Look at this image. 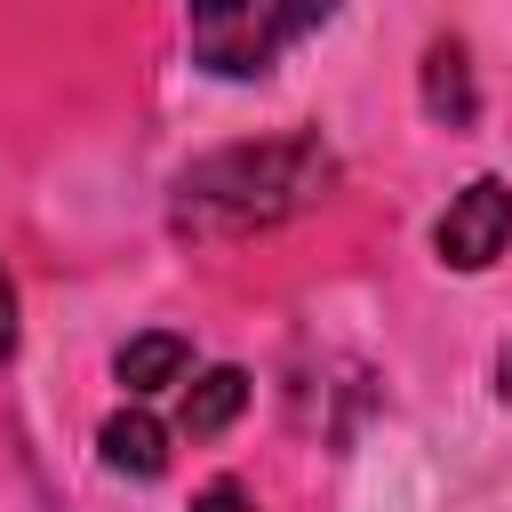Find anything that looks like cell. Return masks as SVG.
Returning <instances> with one entry per match:
<instances>
[{"label":"cell","mask_w":512,"mask_h":512,"mask_svg":"<svg viewBox=\"0 0 512 512\" xmlns=\"http://www.w3.org/2000/svg\"><path fill=\"white\" fill-rule=\"evenodd\" d=\"M504 240H512V184L504 176H472L448 200V216L432 224V248L448 272H488L504 256Z\"/></svg>","instance_id":"cell-3"},{"label":"cell","mask_w":512,"mask_h":512,"mask_svg":"<svg viewBox=\"0 0 512 512\" xmlns=\"http://www.w3.org/2000/svg\"><path fill=\"white\" fill-rule=\"evenodd\" d=\"M192 512H256V504H248V488L216 480V488H200V496H192Z\"/></svg>","instance_id":"cell-8"},{"label":"cell","mask_w":512,"mask_h":512,"mask_svg":"<svg viewBox=\"0 0 512 512\" xmlns=\"http://www.w3.org/2000/svg\"><path fill=\"white\" fill-rule=\"evenodd\" d=\"M504 400H512V352H504Z\"/></svg>","instance_id":"cell-10"},{"label":"cell","mask_w":512,"mask_h":512,"mask_svg":"<svg viewBox=\"0 0 512 512\" xmlns=\"http://www.w3.org/2000/svg\"><path fill=\"white\" fill-rule=\"evenodd\" d=\"M96 448H104V464H112V472H128V480H160V472H168V432H160L144 408L104 416Z\"/></svg>","instance_id":"cell-4"},{"label":"cell","mask_w":512,"mask_h":512,"mask_svg":"<svg viewBox=\"0 0 512 512\" xmlns=\"http://www.w3.org/2000/svg\"><path fill=\"white\" fill-rule=\"evenodd\" d=\"M320 24H328V8H272V0L248 8V0H224V8H192V56L216 80H256V72L280 64L288 40H304Z\"/></svg>","instance_id":"cell-2"},{"label":"cell","mask_w":512,"mask_h":512,"mask_svg":"<svg viewBox=\"0 0 512 512\" xmlns=\"http://www.w3.org/2000/svg\"><path fill=\"white\" fill-rule=\"evenodd\" d=\"M184 368H192V344L184 336H168V328H152V336H128L120 344V384L144 400V392H168V384H184Z\"/></svg>","instance_id":"cell-5"},{"label":"cell","mask_w":512,"mask_h":512,"mask_svg":"<svg viewBox=\"0 0 512 512\" xmlns=\"http://www.w3.org/2000/svg\"><path fill=\"white\" fill-rule=\"evenodd\" d=\"M336 184V152L320 136H264V144H224L176 176V232L192 240H240L264 224L304 216Z\"/></svg>","instance_id":"cell-1"},{"label":"cell","mask_w":512,"mask_h":512,"mask_svg":"<svg viewBox=\"0 0 512 512\" xmlns=\"http://www.w3.org/2000/svg\"><path fill=\"white\" fill-rule=\"evenodd\" d=\"M240 408H248V376H240V368H208V376L184 384V432H192V440L224 432Z\"/></svg>","instance_id":"cell-7"},{"label":"cell","mask_w":512,"mask_h":512,"mask_svg":"<svg viewBox=\"0 0 512 512\" xmlns=\"http://www.w3.org/2000/svg\"><path fill=\"white\" fill-rule=\"evenodd\" d=\"M16 352V288H8V272H0V360Z\"/></svg>","instance_id":"cell-9"},{"label":"cell","mask_w":512,"mask_h":512,"mask_svg":"<svg viewBox=\"0 0 512 512\" xmlns=\"http://www.w3.org/2000/svg\"><path fill=\"white\" fill-rule=\"evenodd\" d=\"M424 104L448 128H472V72H464V40H432L424 48Z\"/></svg>","instance_id":"cell-6"}]
</instances>
